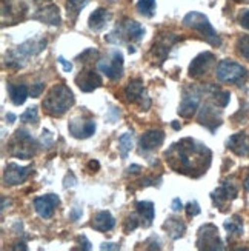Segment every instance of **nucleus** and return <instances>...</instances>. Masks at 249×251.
Returning a JSON list of instances; mask_svg holds the SVG:
<instances>
[{
    "label": "nucleus",
    "mask_w": 249,
    "mask_h": 251,
    "mask_svg": "<svg viewBox=\"0 0 249 251\" xmlns=\"http://www.w3.org/2000/svg\"><path fill=\"white\" fill-rule=\"evenodd\" d=\"M165 159L176 173L200 177L211 165V151L206 145L186 137L171 145L165 152Z\"/></svg>",
    "instance_id": "f257e3e1"
},
{
    "label": "nucleus",
    "mask_w": 249,
    "mask_h": 251,
    "mask_svg": "<svg viewBox=\"0 0 249 251\" xmlns=\"http://www.w3.org/2000/svg\"><path fill=\"white\" fill-rule=\"evenodd\" d=\"M75 99L72 91L67 85L57 83L48 91V94L43 99V108L52 117H62L69 108L74 105Z\"/></svg>",
    "instance_id": "f03ea898"
},
{
    "label": "nucleus",
    "mask_w": 249,
    "mask_h": 251,
    "mask_svg": "<svg viewBox=\"0 0 249 251\" xmlns=\"http://www.w3.org/2000/svg\"><path fill=\"white\" fill-rule=\"evenodd\" d=\"M45 48H46V39H43V37L29 39L22 43V45L16 47L14 50L8 51L5 57L6 59L5 63L8 65V68L20 70L26 65L28 59L37 56V54H40Z\"/></svg>",
    "instance_id": "7ed1b4c3"
},
{
    "label": "nucleus",
    "mask_w": 249,
    "mask_h": 251,
    "mask_svg": "<svg viewBox=\"0 0 249 251\" xmlns=\"http://www.w3.org/2000/svg\"><path fill=\"white\" fill-rule=\"evenodd\" d=\"M183 26L199 32V34L212 47L222 45V39L217 34V31H215L214 26L211 25L209 19L202 13H197V11H191V13H188L185 17H183Z\"/></svg>",
    "instance_id": "20e7f679"
},
{
    "label": "nucleus",
    "mask_w": 249,
    "mask_h": 251,
    "mask_svg": "<svg viewBox=\"0 0 249 251\" xmlns=\"http://www.w3.org/2000/svg\"><path fill=\"white\" fill-rule=\"evenodd\" d=\"M145 36V28L137 24L136 20L123 19L110 34L105 37L106 42L114 43V45H125L128 42H138Z\"/></svg>",
    "instance_id": "39448f33"
},
{
    "label": "nucleus",
    "mask_w": 249,
    "mask_h": 251,
    "mask_svg": "<svg viewBox=\"0 0 249 251\" xmlns=\"http://www.w3.org/2000/svg\"><path fill=\"white\" fill-rule=\"evenodd\" d=\"M37 147L36 139L26 129H17L8 144L9 154L19 159H31L36 154Z\"/></svg>",
    "instance_id": "423d86ee"
},
{
    "label": "nucleus",
    "mask_w": 249,
    "mask_h": 251,
    "mask_svg": "<svg viewBox=\"0 0 249 251\" xmlns=\"http://www.w3.org/2000/svg\"><path fill=\"white\" fill-rule=\"evenodd\" d=\"M215 75H217V79L220 82L242 85L248 79V70L240 63L229 60V59H225L219 63Z\"/></svg>",
    "instance_id": "0eeeda50"
},
{
    "label": "nucleus",
    "mask_w": 249,
    "mask_h": 251,
    "mask_svg": "<svg viewBox=\"0 0 249 251\" xmlns=\"http://www.w3.org/2000/svg\"><path fill=\"white\" fill-rule=\"evenodd\" d=\"M204 91V88H199V86H186L183 90L181 94V102L179 106V114L185 119H191L194 114L197 113L199 105L202 102V93Z\"/></svg>",
    "instance_id": "6e6552de"
},
{
    "label": "nucleus",
    "mask_w": 249,
    "mask_h": 251,
    "mask_svg": "<svg viewBox=\"0 0 249 251\" xmlns=\"http://www.w3.org/2000/svg\"><path fill=\"white\" fill-rule=\"evenodd\" d=\"M197 248L199 250H208V251H220L225 250L223 242L219 236L217 226L212 224H206L200 226V230L197 233Z\"/></svg>",
    "instance_id": "1a4fd4ad"
},
{
    "label": "nucleus",
    "mask_w": 249,
    "mask_h": 251,
    "mask_svg": "<svg viewBox=\"0 0 249 251\" xmlns=\"http://www.w3.org/2000/svg\"><path fill=\"white\" fill-rule=\"evenodd\" d=\"M97 68L110 80H118L123 75V54L118 50L111 51L106 59L99 60Z\"/></svg>",
    "instance_id": "9d476101"
},
{
    "label": "nucleus",
    "mask_w": 249,
    "mask_h": 251,
    "mask_svg": "<svg viewBox=\"0 0 249 251\" xmlns=\"http://www.w3.org/2000/svg\"><path fill=\"white\" fill-rule=\"evenodd\" d=\"M237 194H239V187H237L234 179H226L220 183L217 190L211 193V199L219 210L225 211L226 205L232 202L237 198Z\"/></svg>",
    "instance_id": "9b49d317"
},
{
    "label": "nucleus",
    "mask_w": 249,
    "mask_h": 251,
    "mask_svg": "<svg viewBox=\"0 0 249 251\" xmlns=\"http://www.w3.org/2000/svg\"><path fill=\"white\" fill-rule=\"evenodd\" d=\"M125 97L128 102L137 103L140 106V110H143V111H146L151 105V100L146 94L142 79H133L128 82V85L125 86Z\"/></svg>",
    "instance_id": "f8f14e48"
},
{
    "label": "nucleus",
    "mask_w": 249,
    "mask_h": 251,
    "mask_svg": "<svg viewBox=\"0 0 249 251\" xmlns=\"http://www.w3.org/2000/svg\"><path fill=\"white\" fill-rule=\"evenodd\" d=\"M180 40V37L177 34H172V32H165V34H160L156 40L154 45L151 48V56H153L156 60H158V63L161 65L165 62V59L168 57V54L171 51V47L177 43Z\"/></svg>",
    "instance_id": "ddd939ff"
},
{
    "label": "nucleus",
    "mask_w": 249,
    "mask_h": 251,
    "mask_svg": "<svg viewBox=\"0 0 249 251\" xmlns=\"http://www.w3.org/2000/svg\"><path fill=\"white\" fill-rule=\"evenodd\" d=\"M69 134L75 139H88L94 134L95 131V122L91 117L85 116H75L68 124Z\"/></svg>",
    "instance_id": "4468645a"
},
{
    "label": "nucleus",
    "mask_w": 249,
    "mask_h": 251,
    "mask_svg": "<svg viewBox=\"0 0 249 251\" xmlns=\"http://www.w3.org/2000/svg\"><path fill=\"white\" fill-rule=\"evenodd\" d=\"M219 105H215L214 102H208L202 106V110L199 111V122L200 125L206 126L209 131H215V128L222 125V110H219Z\"/></svg>",
    "instance_id": "2eb2a0df"
},
{
    "label": "nucleus",
    "mask_w": 249,
    "mask_h": 251,
    "mask_svg": "<svg viewBox=\"0 0 249 251\" xmlns=\"http://www.w3.org/2000/svg\"><path fill=\"white\" fill-rule=\"evenodd\" d=\"M59 205H60V198L57 194H52V193L39 196V198L34 199V208L42 219H51L54 210H56Z\"/></svg>",
    "instance_id": "dca6fc26"
},
{
    "label": "nucleus",
    "mask_w": 249,
    "mask_h": 251,
    "mask_svg": "<svg viewBox=\"0 0 249 251\" xmlns=\"http://www.w3.org/2000/svg\"><path fill=\"white\" fill-rule=\"evenodd\" d=\"M32 167H20L17 163H8L3 171V182L5 185H9V187H14V185H20L23 183L28 176L31 174Z\"/></svg>",
    "instance_id": "f3484780"
},
{
    "label": "nucleus",
    "mask_w": 249,
    "mask_h": 251,
    "mask_svg": "<svg viewBox=\"0 0 249 251\" xmlns=\"http://www.w3.org/2000/svg\"><path fill=\"white\" fill-rule=\"evenodd\" d=\"M215 57H214V54L212 52H202L199 54L197 57H194L191 65H189V75L194 79H199L202 77V75H204L209 68L212 67V63H214Z\"/></svg>",
    "instance_id": "a211bd4d"
},
{
    "label": "nucleus",
    "mask_w": 249,
    "mask_h": 251,
    "mask_svg": "<svg viewBox=\"0 0 249 251\" xmlns=\"http://www.w3.org/2000/svg\"><path fill=\"white\" fill-rule=\"evenodd\" d=\"M75 83H77V86L83 93H91L97 88H100L103 80L100 77V74L95 73L94 70H83L75 77Z\"/></svg>",
    "instance_id": "6ab92c4d"
},
{
    "label": "nucleus",
    "mask_w": 249,
    "mask_h": 251,
    "mask_svg": "<svg viewBox=\"0 0 249 251\" xmlns=\"http://www.w3.org/2000/svg\"><path fill=\"white\" fill-rule=\"evenodd\" d=\"M32 19H36L42 24H46L51 26H59L62 24V17H60V9L54 3H48L43 8H40L37 13L32 16Z\"/></svg>",
    "instance_id": "aec40b11"
},
{
    "label": "nucleus",
    "mask_w": 249,
    "mask_h": 251,
    "mask_svg": "<svg viewBox=\"0 0 249 251\" xmlns=\"http://www.w3.org/2000/svg\"><path fill=\"white\" fill-rule=\"evenodd\" d=\"M165 140V133L161 129H149L146 133H143V136L140 137L138 140V145L140 150L148 152V151H153L156 148H158Z\"/></svg>",
    "instance_id": "412c9836"
},
{
    "label": "nucleus",
    "mask_w": 249,
    "mask_h": 251,
    "mask_svg": "<svg viewBox=\"0 0 249 251\" xmlns=\"http://www.w3.org/2000/svg\"><path fill=\"white\" fill-rule=\"evenodd\" d=\"M91 226L94 228L95 231L106 233V231H111L113 228L115 226V219H114L110 211H99V213H95L92 216Z\"/></svg>",
    "instance_id": "4be33fe9"
},
{
    "label": "nucleus",
    "mask_w": 249,
    "mask_h": 251,
    "mask_svg": "<svg viewBox=\"0 0 249 251\" xmlns=\"http://www.w3.org/2000/svg\"><path fill=\"white\" fill-rule=\"evenodd\" d=\"M111 17H113L111 13L106 8H97L94 13H91L90 19H88V26L91 31L99 32L108 25V22L111 20Z\"/></svg>",
    "instance_id": "5701e85b"
},
{
    "label": "nucleus",
    "mask_w": 249,
    "mask_h": 251,
    "mask_svg": "<svg viewBox=\"0 0 249 251\" xmlns=\"http://www.w3.org/2000/svg\"><path fill=\"white\" fill-rule=\"evenodd\" d=\"M226 145L237 156H249V136H246L245 133H237L231 136L226 142Z\"/></svg>",
    "instance_id": "b1692460"
},
{
    "label": "nucleus",
    "mask_w": 249,
    "mask_h": 251,
    "mask_svg": "<svg viewBox=\"0 0 249 251\" xmlns=\"http://www.w3.org/2000/svg\"><path fill=\"white\" fill-rule=\"evenodd\" d=\"M163 230L168 233V236L172 241H177L186 231V225L179 217H168L166 222L163 224Z\"/></svg>",
    "instance_id": "393cba45"
},
{
    "label": "nucleus",
    "mask_w": 249,
    "mask_h": 251,
    "mask_svg": "<svg viewBox=\"0 0 249 251\" xmlns=\"http://www.w3.org/2000/svg\"><path fill=\"white\" fill-rule=\"evenodd\" d=\"M136 208H137V213L140 216V219H142V225L145 228L151 226V224H153V221H154V216H156L154 203L149 202V201L137 202L136 203Z\"/></svg>",
    "instance_id": "a878e982"
},
{
    "label": "nucleus",
    "mask_w": 249,
    "mask_h": 251,
    "mask_svg": "<svg viewBox=\"0 0 249 251\" xmlns=\"http://www.w3.org/2000/svg\"><path fill=\"white\" fill-rule=\"evenodd\" d=\"M8 94H9V99L14 105L20 106L23 105L26 97H28V86L23 85V83H19V85H14V83H8Z\"/></svg>",
    "instance_id": "bb28decb"
},
{
    "label": "nucleus",
    "mask_w": 249,
    "mask_h": 251,
    "mask_svg": "<svg viewBox=\"0 0 249 251\" xmlns=\"http://www.w3.org/2000/svg\"><path fill=\"white\" fill-rule=\"evenodd\" d=\"M225 230L228 231V234H235V236H242L243 234V221L240 216H232L231 219L225 221L223 224Z\"/></svg>",
    "instance_id": "cd10ccee"
},
{
    "label": "nucleus",
    "mask_w": 249,
    "mask_h": 251,
    "mask_svg": "<svg viewBox=\"0 0 249 251\" xmlns=\"http://www.w3.org/2000/svg\"><path fill=\"white\" fill-rule=\"evenodd\" d=\"M134 147V137H133V133H125L118 137V151H120V156L122 159H126L129 151L133 150Z\"/></svg>",
    "instance_id": "c85d7f7f"
},
{
    "label": "nucleus",
    "mask_w": 249,
    "mask_h": 251,
    "mask_svg": "<svg viewBox=\"0 0 249 251\" xmlns=\"http://www.w3.org/2000/svg\"><path fill=\"white\" fill-rule=\"evenodd\" d=\"M90 3V0H67V13L68 17L74 22L80 11Z\"/></svg>",
    "instance_id": "c756f323"
},
{
    "label": "nucleus",
    "mask_w": 249,
    "mask_h": 251,
    "mask_svg": "<svg viewBox=\"0 0 249 251\" xmlns=\"http://www.w3.org/2000/svg\"><path fill=\"white\" fill-rule=\"evenodd\" d=\"M137 11L140 14H142L143 17H153L156 14V0H138L137 5H136Z\"/></svg>",
    "instance_id": "7c9ffc66"
},
{
    "label": "nucleus",
    "mask_w": 249,
    "mask_h": 251,
    "mask_svg": "<svg viewBox=\"0 0 249 251\" xmlns=\"http://www.w3.org/2000/svg\"><path fill=\"white\" fill-rule=\"evenodd\" d=\"M20 121L25 122V124H34V125H37V122H39V111H37V108L36 106L28 108V110L20 116Z\"/></svg>",
    "instance_id": "2f4dec72"
},
{
    "label": "nucleus",
    "mask_w": 249,
    "mask_h": 251,
    "mask_svg": "<svg viewBox=\"0 0 249 251\" xmlns=\"http://www.w3.org/2000/svg\"><path fill=\"white\" fill-rule=\"evenodd\" d=\"M140 216H137V214H131V216H128L126 217V221H125V225H123V231L125 233H131V231H134L136 228H138V225H140Z\"/></svg>",
    "instance_id": "473e14b6"
},
{
    "label": "nucleus",
    "mask_w": 249,
    "mask_h": 251,
    "mask_svg": "<svg viewBox=\"0 0 249 251\" xmlns=\"http://www.w3.org/2000/svg\"><path fill=\"white\" fill-rule=\"evenodd\" d=\"M237 50L245 59L249 60V36H242L237 40Z\"/></svg>",
    "instance_id": "72a5a7b5"
},
{
    "label": "nucleus",
    "mask_w": 249,
    "mask_h": 251,
    "mask_svg": "<svg viewBox=\"0 0 249 251\" xmlns=\"http://www.w3.org/2000/svg\"><path fill=\"white\" fill-rule=\"evenodd\" d=\"M97 56H99V51L94 50V48H90V50L83 51V52L80 54V56H79L77 59H79V62H83V63H86V62L92 60V57H97Z\"/></svg>",
    "instance_id": "f704fd0d"
},
{
    "label": "nucleus",
    "mask_w": 249,
    "mask_h": 251,
    "mask_svg": "<svg viewBox=\"0 0 249 251\" xmlns=\"http://www.w3.org/2000/svg\"><path fill=\"white\" fill-rule=\"evenodd\" d=\"M185 210H186V213H188L189 217H194V216L200 214V205L197 203V201H191V202H188V205L185 206Z\"/></svg>",
    "instance_id": "c9c22d12"
},
{
    "label": "nucleus",
    "mask_w": 249,
    "mask_h": 251,
    "mask_svg": "<svg viewBox=\"0 0 249 251\" xmlns=\"http://www.w3.org/2000/svg\"><path fill=\"white\" fill-rule=\"evenodd\" d=\"M239 22L245 29H249V9H242V13L239 16Z\"/></svg>",
    "instance_id": "e433bc0d"
},
{
    "label": "nucleus",
    "mask_w": 249,
    "mask_h": 251,
    "mask_svg": "<svg viewBox=\"0 0 249 251\" xmlns=\"http://www.w3.org/2000/svg\"><path fill=\"white\" fill-rule=\"evenodd\" d=\"M43 90H45V83L39 82L36 85H32V88H31V97H39Z\"/></svg>",
    "instance_id": "4c0bfd02"
},
{
    "label": "nucleus",
    "mask_w": 249,
    "mask_h": 251,
    "mask_svg": "<svg viewBox=\"0 0 249 251\" xmlns=\"http://www.w3.org/2000/svg\"><path fill=\"white\" fill-rule=\"evenodd\" d=\"M82 214H83L82 208H79V206H74V208L71 210V213H69V219H71L72 222H75V221H79V219H80Z\"/></svg>",
    "instance_id": "58836bf2"
},
{
    "label": "nucleus",
    "mask_w": 249,
    "mask_h": 251,
    "mask_svg": "<svg viewBox=\"0 0 249 251\" xmlns=\"http://www.w3.org/2000/svg\"><path fill=\"white\" fill-rule=\"evenodd\" d=\"M59 63L62 65V67H63V71H67V73H69L71 70H72V63L71 62H67V60H65L62 56H59Z\"/></svg>",
    "instance_id": "ea45409f"
},
{
    "label": "nucleus",
    "mask_w": 249,
    "mask_h": 251,
    "mask_svg": "<svg viewBox=\"0 0 249 251\" xmlns=\"http://www.w3.org/2000/svg\"><path fill=\"white\" fill-rule=\"evenodd\" d=\"M171 208H172V211H180V210H183V203H181V201L179 199V198H176L174 201H172V203H171Z\"/></svg>",
    "instance_id": "a19ab883"
},
{
    "label": "nucleus",
    "mask_w": 249,
    "mask_h": 251,
    "mask_svg": "<svg viewBox=\"0 0 249 251\" xmlns=\"http://www.w3.org/2000/svg\"><path fill=\"white\" fill-rule=\"evenodd\" d=\"M75 183V177H74V174H67V177H65V185L63 187L65 188H68V187H71V185H74Z\"/></svg>",
    "instance_id": "79ce46f5"
},
{
    "label": "nucleus",
    "mask_w": 249,
    "mask_h": 251,
    "mask_svg": "<svg viewBox=\"0 0 249 251\" xmlns=\"http://www.w3.org/2000/svg\"><path fill=\"white\" fill-rule=\"evenodd\" d=\"M79 242L82 244V247H83V250H91V242L88 241V239H86V236H80L79 237Z\"/></svg>",
    "instance_id": "37998d69"
},
{
    "label": "nucleus",
    "mask_w": 249,
    "mask_h": 251,
    "mask_svg": "<svg viewBox=\"0 0 249 251\" xmlns=\"http://www.w3.org/2000/svg\"><path fill=\"white\" fill-rule=\"evenodd\" d=\"M100 250H120V247H118L117 244H103L100 247Z\"/></svg>",
    "instance_id": "c03bdc74"
},
{
    "label": "nucleus",
    "mask_w": 249,
    "mask_h": 251,
    "mask_svg": "<svg viewBox=\"0 0 249 251\" xmlns=\"http://www.w3.org/2000/svg\"><path fill=\"white\" fill-rule=\"evenodd\" d=\"M138 171H142V167H140V165H131V167L126 170L128 174H131V173L134 174V173H138Z\"/></svg>",
    "instance_id": "a18cd8bd"
},
{
    "label": "nucleus",
    "mask_w": 249,
    "mask_h": 251,
    "mask_svg": "<svg viewBox=\"0 0 249 251\" xmlns=\"http://www.w3.org/2000/svg\"><path fill=\"white\" fill-rule=\"evenodd\" d=\"M8 8H14V6H13V5H9V6H8ZM16 8H17V9H19V11H20V9H22V0H20V2H19V3H17V6H16ZM13 13H17V11H13ZM13 13H11V14H13ZM11 14H9V17H8V20H9V19H11ZM17 14H19V19H22V16H20V13H17Z\"/></svg>",
    "instance_id": "49530a36"
},
{
    "label": "nucleus",
    "mask_w": 249,
    "mask_h": 251,
    "mask_svg": "<svg viewBox=\"0 0 249 251\" xmlns=\"http://www.w3.org/2000/svg\"><path fill=\"white\" fill-rule=\"evenodd\" d=\"M16 119H17V117H16V114H13V113H8V114H6V121H8L9 124H13V122L16 121Z\"/></svg>",
    "instance_id": "de8ad7c7"
},
{
    "label": "nucleus",
    "mask_w": 249,
    "mask_h": 251,
    "mask_svg": "<svg viewBox=\"0 0 249 251\" xmlns=\"http://www.w3.org/2000/svg\"><path fill=\"white\" fill-rule=\"evenodd\" d=\"M90 167H91V168H95V170H99V168H100L99 162H91V163H90Z\"/></svg>",
    "instance_id": "09e8293b"
},
{
    "label": "nucleus",
    "mask_w": 249,
    "mask_h": 251,
    "mask_svg": "<svg viewBox=\"0 0 249 251\" xmlns=\"http://www.w3.org/2000/svg\"><path fill=\"white\" fill-rule=\"evenodd\" d=\"M243 185H245L246 191H249V174H248V177L245 179V183H243Z\"/></svg>",
    "instance_id": "8fccbe9b"
},
{
    "label": "nucleus",
    "mask_w": 249,
    "mask_h": 251,
    "mask_svg": "<svg viewBox=\"0 0 249 251\" xmlns=\"http://www.w3.org/2000/svg\"><path fill=\"white\" fill-rule=\"evenodd\" d=\"M172 128H174V129H180V128H181V125H179L177 122H172Z\"/></svg>",
    "instance_id": "3c124183"
},
{
    "label": "nucleus",
    "mask_w": 249,
    "mask_h": 251,
    "mask_svg": "<svg viewBox=\"0 0 249 251\" xmlns=\"http://www.w3.org/2000/svg\"><path fill=\"white\" fill-rule=\"evenodd\" d=\"M235 2H237V0H235ZM240 2H242V0H240ZM245 2H249V0H245Z\"/></svg>",
    "instance_id": "603ef678"
},
{
    "label": "nucleus",
    "mask_w": 249,
    "mask_h": 251,
    "mask_svg": "<svg viewBox=\"0 0 249 251\" xmlns=\"http://www.w3.org/2000/svg\"><path fill=\"white\" fill-rule=\"evenodd\" d=\"M108 2H114V0H108Z\"/></svg>",
    "instance_id": "864d4df0"
}]
</instances>
